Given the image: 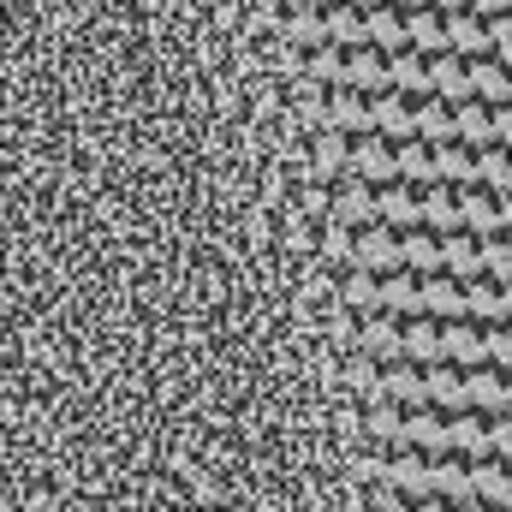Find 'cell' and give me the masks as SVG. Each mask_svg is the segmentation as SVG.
<instances>
[{"label": "cell", "instance_id": "8992f818", "mask_svg": "<svg viewBox=\"0 0 512 512\" xmlns=\"http://www.w3.org/2000/svg\"><path fill=\"white\" fill-rule=\"evenodd\" d=\"M429 173H435V179L447 173L453 185H471V173H477V161H471V155H465L459 143H441V155H429Z\"/></svg>", "mask_w": 512, "mask_h": 512}, {"label": "cell", "instance_id": "30bf717a", "mask_svg": "<svg viewBox=\"0 0 512 512\" xmlns=\"http://www.w3.org/2000/svg\"><path fill=\"white\" fill-rule=\"evenodd\" d=\"M387 84H399V90H429V66H423L417 54L399 48V54L387 60Z\"/></svg>", "mask_w": 512, "mask_h": 512}, {"label": "cell", "instance_id": "2e32d148", "mask_svg": "<svg viewBox=\"0 0 512 512\" xmlns=\"http://www.w3.org/2000/svg\"><path fill=\"white\" fill-rule=\"evenodd\" d=\"M358 340H364L370 352H382V358H399V328H393L387 316H370V322L358 328Z\"/></svg>", "mask_w": 512, "mask_h": 512}, {"label": "cell", "instance_id": "d6986e66", "mask_svg": "<svg viewBox=\"0 0 512 512\" xmlns=\"http://www.w3.org/2000/svg\"><path fill=\"white\" fill-rule=\"evenodd\" d=\"M393 173H405V179H435V173H429V155H423L417 143H399V149H393Z\"/></svg>", "mask_w": 512, "mask_h": 512}, {"label": "cell", "instance_id": "44dd1931", "mask_svg": "<svg viewBox=\"0 0 512 512\" xmlns=\"http://www.w3.org/2000/svg\"><path fill=\"white\" fill-rule=\"evenodd\" d=\"M346 304H358V310L382 304V298H376V280H370V274H352V280H346Z\"/></svg>", "mask_w": 512, "mask_h": 512}, {"label": "cell", "instance_id": "6da1fadb", "mask_svg": "<svg viewBox=\"0 0 512 512\" xmlns=\"http://www.w3.org/2000/svg\"><path fill=\"white\" fill-rule=\"evenodd\" d=\"M417 310H435V316H465V292L453 280H429L417 286Z\"/></svg>", "mask_w": 512, "mask_h": 512}, {"label": "cell", "instance_id": "277c9868", "mask_svg": "<svg viewBox=\"0 0 512 512\" xmlns=\"http://www.w3.org/2000/svg\"><path fill=\"white\" fill-rule=\"evenodd\" d=\"M465 399H471V405H483L489 417H501V411H507V387H501L495 370H477V376L465 382Z\"/></svg>", "mask_w": 512, "mask_h": 512}, {"label": "cell", "instance_id": "8fae6325", "mask_svg": "<svg viewBox=\"0 0 512 512\" xmlns=\"http://www.w3.org/2000/svg\"><path fill=\"white\" fill-rule=\"evenodd\" d=\"M399 352H411V358H429V364H441V334H435L429 322H411V328H399Z\"/></svg>", "mask_w": 512, "mask_h": 512}, {"label": "cell", "instance_id": "7402d4cb", "mask_svg": "<svg viewBox=\"0 0 512 512\" xmlns=\"http://www.w3.org/2000/svg\"><path fill=\"white\" fill-rule=\"evenodd\" d=\"M322 251L328 256H352V233H346V227H328V233H322Z\"/></svg>", "mask_w": 512, "mask_h": 512}, {"label": "cell", "instance_id": "e0dca14e", "mask_svg": "<svg viewBox=\"0 0 512 512\" xmlns=\"http://www.w3.org/2000/svg\"><path fill=\"white\" fill-rule=\"evenodd\" d=\"M346 221H376V197L364 191V185H346L340 191V227Z\"/></svg>", "mask_w": 512, "mask_h": 512}, {"label": "cell", "instance_id": "5b68a950", "mask_svg": "<svg viewBox=\"0 0 512 512\" xmlns=\"http://www.w3.org/2000/svg\"><path fill=\"white\" fill-rule=\"evenodd\" d=\"M340 78H346V84H358V90H382V84H387V66L376 60V54H364V48H358L352 60H340Z\"/></svg>", "mask_w": 512, "mask_h": 512}, {"label": "cell", "instance_id": "ac0fdd59", "mask_svg": "<svg viewBox=\"0 0 512 512\" xmlns=\"http://www.w3.org/2000/svg\"><path fill=\"white\" fill-rule=\"evenodd\" d=\"M399 262H411V268H441V245L423 239V233H411V239L399 245Z\"/></svg>", "mask_w": 512, "mask_h": 512}, {"label": "cell", "instance_id": "9c48e42d", "mask_svg": "<svg viewBox=\"0 0 512 512\" xmlns=\"http://www.w3.org/2000/svg\"><path fill=\"white\" fill-rule=\"evenodd\" d=\"M352 256H358L364 268H393V262H399V245H393V239H387L382 227H376V233L352 239Z\"/></svg>", "mask_w": 512, "mask_h": 512}, {"label": "cell", "instance_id": "5bb4252c", "mask_svg": "<svg viewBox=\"0 0 512 512\" xmlns=\"http://www.w3.org/2000/svg\"><path fill=\"white\" fill-rule=\"evenodd\" d=\"M465 489H477V495H483V501H489L495 512H501V501H507V483H501V465H489V459H483L477 471H465Z\"/></svg>", "mask_w": 512, "mask_h": 512}, {"label": "cell", "instance_id": "ba28073f", "mask_svg": "<svg viewBox=\"0 0 512 512\" xmlns=\"http://www.w3.org/2000/svg\"><path fill=\"white\" fill-rule=\"evenodd\" d=\"M370 126L382 131V137H411V108H405L399 96H382V102L370 108Z\"/></svg>", "mask_w": 512, "mask_h": 512}, {"label": "cell", "instance_id": "603a6c76", "mask_svg": "<svg viewBox=\"0 0 512 512\" xmlns=\"http://www.w3.org/2000/svg\"><path fill=\"white\" fill-rule=\"evenodd\" d=\"M310 72H316V78H340V54H334V48H322V54L310 60Z\"/></svg>", "mask_w": 512, "mask_h": 512}, {"label": "cell", "instance_id": "7c38bea8", "mask_svg": "<svg viewBox=\"0 0 512 512\" xmlns=\"http://www.w3.org/2000/svg\"><path fill=\"white\" fill-rule=\"evenodd\" d=\"M328 131H340V137H346V131H370V108L340 90V96H334V114H328Z\"/></svg>", "mask_w": 512, "mask_h": 512}, {"label": "cell", "instance_id": "7a4b0ae2", "mask_svg": "<svg viewBox=\"0 0 512 512\" xmlns=\"http://www.w3.org/2000/svg\"><path fill=\"white\" fill-rule=\"evenodd\" d=\"M411 131H423L429 143H453V108H447V102H423V108H411Z\"/></svg>", "mask_w": 512, "mask_h": 512}, {"label": "cell", "instance_id": "9a60e30c", "mask_svg": "<svg viewBox=\"0 0 512 512\" xmlns=\"http://www.w3.org/2000/svg\"><path fill=\"white\" fill-rule=\"evenodd\" d=\"M376 215H382V221H399V227H417V197L393 185V191H382V197H376Z\"/></svg>", "mask_w": 512, "mask_h": 512}, {"label": "cell", "instance_id": "ffe728a7", "mask_svg": "<svg viewBox=\"0 0 512 512\" xmlns=\"http://www.w3.org/2000/svg\"><path fill=\"white\" fill-rule=\"evenodd\" d=\"M441 262H453V268H459V274L471 280V274L483 268V251H471L465 239H441Z\"/></svg>", "mask_w": 512, "mask_h": 512}, {"label": "cell", "instance_id": "4fadbf2b", "mask_svg": "<svg viewBox=\"0 0 512 512\" xmlns=\"http://www.w3.org/2000/svg\"><path fill=\"white\" fill-rule=\"evenodd\" d=\"M346 167V137L340 131H316V179H334Z\"/></svg>", "mask_w": 512, "mask_h": 512}, {"label": "cell", "instance_id": "3957f363", "mask_svg": "<svg viewBox=\"0 0 512 512\" xmlns=\"http://www.w3.org/2000/svg\"><path fill=\"white\" fill-rule=\"evenodd\" d=\"M346 167H358L364 179H393V155H387L376 137H364L358 149H346Z\"/></svg>", "mask_w": 512, "mask_h": 512}, {"label": "cell", "instance_id": "52a82bcc", "mask_svg": "<svg viewBox=\"0 0 512 512\" xmlns=\"http://www.w3.org/2000/svg\"><path fill=\"white\" fill-rule=\"evenodd\" d=\"M417 221H429L435 233H447V227H459V197H453V191H429V197L417 203Z\"/></svg>", "mask_w": 512, "mask_h": 512}]
</instances>
